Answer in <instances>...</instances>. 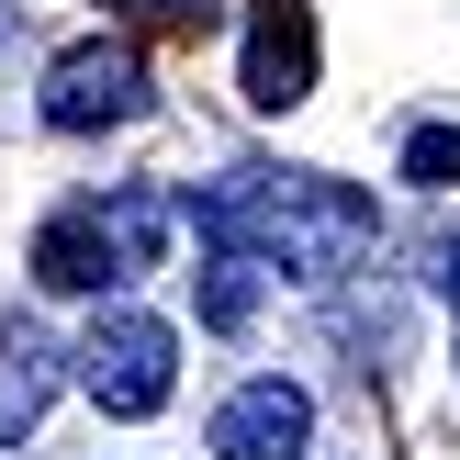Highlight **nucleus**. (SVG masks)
Segmentation results:
<instances>
[{
  "label": "nucleus",
  "instance_id": "obj_1",
  "mask_svg": "<svg viewBox=\"0 0 460 460\" xmlns=\"http://www.w3.org/2000/svg\"><path fill=\"white\" fill-rule=\"evenodd\" d=\"M202 247H247L270 259V281H337L382 247V214L359 180H326V169H225L180 202Z\"/></svg>",
  "mask_w": 460,
  "mask_h": 460
},
{
  "label": "nucleus",
  "instance_id": "obj_2",
  "mask_svg": "<svg viewBox=\"0 0 460 460\" xmlns=\"http://www.w3.org/2000/svg\"><path fill=\"white\" fill-rule=\"evenodd\" d=\"M67 359H79V394L102 404V416H157L169 382H180V326L146 314V304H112Z\"/></svg>",
  "mask_w": 460,
  "mask_h": 460
},
{
  "label": "nucleus",
  "instance_id": "obj_3",
  "mask_svg": "<svg viewBox=\"0 0 460 460\" xmlns=\"http://www.w3.org/2000/svg\"><path fill=\"white\" fill-rule=\"evenodd\" d=\"M157 90H146V57H135L124 34H90L67 45L57 67H45V124L57 135H102V124H135Z\"/></svg>",
  "mask_w": 460,
  "mask_h": 460
},
{
  "label": "nucleus",
  "instance_id": "obj_4",
  "mask_svg": "<svg viewBox=\"0 0 460 460\" xmlns=\"http://www.w3.org/2000/svg\"><path fill=\"white\" fill-rule=\"evenodd\" d=\"M214 449H225V460H304V449H314V394L281 382V371L236 382V394L214 404Z\"/></svg>",
  "mask_w": 460,
  "mask_h": 460
},
{
  "label": "nucleus",
  "instance_id": "obj_5",
  "mask_svg": "<svg viewBox=\"0 0 460 460\" xmlns=\"http://www.w3.org/2000/svg\"><path fill=\"white\" fill-rule=\"evenodd\" d=\"M247 102L259 112L314 102V12L304 0H259L247 12Z\"/></svg>",
  "mask_w": 460,
  "mask_h": 460
},
{
  "label": "nucleus",
  "instance_id": "obj_6",
  "mask_svg": "<svg viewBox=\"0 0 460 460\" xmlns=\"http://www.w3.org/2000/svg\"><path fill=\"white\" fill-rule=\"evenodd\" d=\"M34 281H45V292H124L112 236H102V214H90V202L45 214V236H34Z\"/></svg>",
  "mask_w": 460,
  "mask_h": 460
},
{
  "label": "nucleus",
  "instance_id": "obj_7",
  "mask_svg": "<svg viewBox=\"0 0 460 460\" xmlns=\"http://www.w3.org/2000/svg\"><path fill=\"white\" fill-rule=\"evenodd\" d=\"M57 371H67V349L34 326V314H12V326H0V438H34V416H45V394H57Z\"/></svg>",
  "mask_w": 460,
  "mask_h": 460
},
{
  "label": "nucleus",
  "instance_id": "obj_8",
  "mask_svg": "<svg viewBox=\"0 0 460 460\" xmlns=\"http://www.w3.org/2000/svg\"><path fill=\"white\" fill-rule=\"evenodd\" d=\"M259 292H270V259H247V247H214V259H202V326H225V337H236L247 314H259Z\"/></svg>",
  "mask_w": 460,
  "mask_h": 460
},
{
  "label": "nucleus",
  "instance_id": "obj_9",
  "mask_svg": "<svg viewBox=\"0 0 460 460\" xmlns=\"http://www.w3.org/2000/svg\"><path fill=\"white\" fill-rule=\"evenodd\" d=\"M404 180L416 191H460V124H416L404 135Z\"/></svg>",
  "mask_w": 460,
  "mask_h": 460
},
{
  "label": "nucleus",
  "instance_id": "obj_10",
  "mask_svg": "<svg viewBox=\"0 0 460 460\" xmlns=\"http://www.w3.org/2000/svg\"><path fill=\"white\" fill-rule=\"evenodd\" d=\"M124 12H135V22H191V34H202L225 0H124Z\"/></svg>",
  "mask_w": 460,
  "mask_h": 460
},
{
  "label": "nucleus",
  "instance_id": "obj_11",
  "mask_svg": "<svg viewBox=\"0 0 460 460\" xmlns=\"http://www.w3.org/2000/svg\"><path fill=\"white\" fill-rule=\"evenodd\" d=\"M438 281H449V326H460V247H449V259H438Z\"/></svg>",
  "mask_w": 460,
  "mask_h": 460
},
{
  "label": "nucleus",
  "instance_id": "obj_12",
  "mask_svg": "<svg viewBox=\"0 0 460 460\" xmlns=\"http://www.w3.org/2000/svg\"><path fill=\"white\" fill-rule=\"evenodd\" d=\"M0 34H12V0H0Z\"/></svg>",
  "mask_w": 460,
  "mask_h": 460
}]
</instances>
